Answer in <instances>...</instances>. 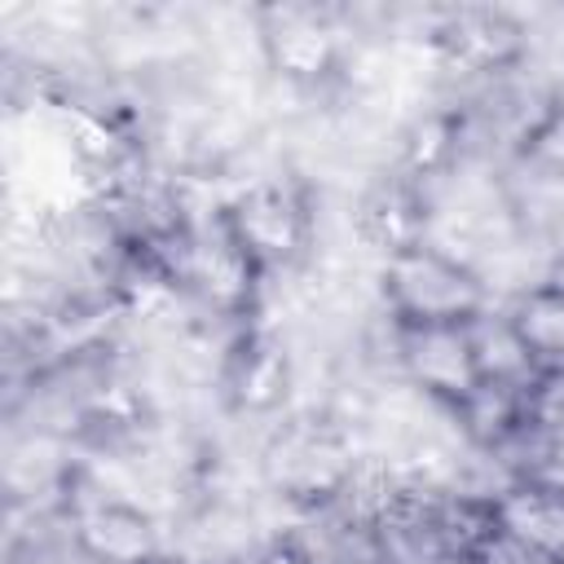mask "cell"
<instances>
[{
	"label": "cell",
	"instance_id": "4",
	"mask_svg": "<svg viewBox=\"0 0 564 564\" xmlns=\"http://www.w3.org/2000/svg\"><path fill=\"white\" fill-rule=\"evenodd\" d=\"M494 524L507 538H516L542 555L564 560V485L551 476L511 480L494 498Z\"/></svg>",
	"mask_w": 564,
	"mask_h": 564
},
{
	"label": "cell",
	"instance_id": "5",
	"mask_svg": "<svg viewBox=\"0 0 564 564\" xmlns=\"http://www.w3.org/2000/svg\"><path fill=\"white\" fill-rule=\"evenodd\" d=\"M507 317H511L516 335L524 339L538 375L564 370V291L555 282L538 278L533 286L516 291L507 304Z\"/></svg>",
	"mask_w": 564,
	"mask_h": 564
},
{
	"label": "cell",
	"instance_id": "3",
	"mask_svg": "<svg viewBox=\"0 0 564 564\" xmlns=\"http://www.w3.org/2000/svg\"><path fill=\"white\" fill-rule=\"evenodd\" d=\"M392 375L414 392L454 405L480 383L467 322H397L388 317Z\"/></svg>",
	"mask_w": 564,
	"mask_h": 564
},
{
	"label": "cell",
	"instance_id": "6",
	"mask_svg": "<svg viewBox=\"0 0 564 564\" xmlns=\"http://www.w3.org/2000/svg\"><path fill=\"white\" fill-rule=\"evenodd\" d=\"M467 330H471V352H476L480 379H489V383H516V388H529L538 379V366H533L524 339L516 335L507 308L502 313H494V308L476 313L467 322Z\"/></svg>",
	"mask_w": 564,
	"mask_h": 564
},
{
	"label": "cell",
	"instance_id": "1",
	"mask_svg": "<svg viewBox=\"0 0 564 564\" xmlns=\"http://www.w3.org/2000/svg\"><path fill=\"white\" fill-rule=\"evenodd\" d=\"M379 300L397 322H471L489 308V286L467 260L432 242H414L383 256Z\"/></svg>",
	"mask_w": 564,
	"mask_h": 564
},
{
	"label": "cell",
	"instance_id": "7",
	"mask_svg": "<svg viewBox=\"0 0 564 564\" xmlns=\"http://www.w3.org/2000/svg\"><path fill=\"white\" fill-rule=\"evenodd\" d=\"M546 282H555V286L564 291V251H560V256L551 260V273H546Z\"/></svg>",
	"mask_w": 564,
	"mask_h": 564
},
{
	"label": "cell",
	"instance_id": "2",
	"mask_svg": "<svg viewBox=\"0 0 564 564\" xmlns=\"http://www.w3.org/2000/svg\"><path fill=\"white\" fill-rule=\"evenodd\" d=\"M225 225L238 238V247L251 256V264L269 278V273H291L304 264L317 216H313L308 194L295 181L260 176V181H247L229 198Z\"/></svg>",
	"mask_w": 564,
	"mask_h": 564
},
{
	"label": "cell",
	"instance_id": "8",
	"mask_svg": "<svg viewBox=\"0 0 564 564\" xmlns=\"http://www.w3.org/2000/svg\"><path fill=\"white\" fill-rule=\"evenodd\" d=\"M145 564H194V560H185V555H167V551H163V555H154V560H145Z\"/></svg>",
	"mask_w": 564,
	"mask_h": 564
}]
</instances>
